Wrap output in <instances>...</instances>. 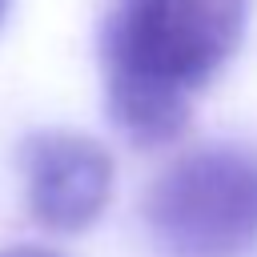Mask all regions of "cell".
Instances as JSON below:
<instances>
[{
	"label": "cell",
	"mask_w": 257,
	"mask_h": 257,
	"mask_svg": "<svg viewBox=\"0 0 257 257\" xmlns=\"http://www.w3.org/2000/svg\"><path fill=\"white\" fill-rule=\"evenodd\" d=\"M249 0H108L96 32L104 112L137 149L173 145L197 92L245 40Z\"/></svg>",
	"instance_id": "cell-1"
},
{
	"label": "cell",
	"mask_w": 257,
	"mask_h": 257,
	"mask_svg": "<svg viewBox=\"0 0 257 257\" xmlns=\"http://www.w3.org/2000/svg\"><path fill=\"white\" fill-rule=\"evenodd\" d=\"M0 257H56V253H48V249H36V245H12V249H4Z\"/></svg>",
	"instance_id": "cell-4"
},
{
	"label": "cell",
	"mask_w": 257,
	"mask_h": 257,
	"mask_svg": "<svg viewBox=\"0 0 257 257\" xmlns=\"http://www.w3.org/2000/svg\"><path fill=\"white\" fill-rule=\"evenodd\" d=\"M16 173L24 181L28 217L48 233L88 229L112 197V157L84 133L40 128L20 137Z\"/></svg>",
	"instance_id": "cell-3"
},
{
	"label": "cell",
	"mask_w": 257,
	"mask_h": 257,
	"mask_svg": "<svg viewBox=\"0 0 257 257\" xmlns=\"http://www.w3.org/2000/svg\"><path fill=\"white\" fill-rule=\"evenodd\" d=\"M141 221L161 257H257V145L181 153L149 181Z\"/></svg>",
	"instance_id": "cell-2"
},
{
	"label": "cell",
	"mask_w": 257,
	"mask_h": 257,
	"mask_svg": "<svg viewBox=\"0 0 257 257\" xmlns=\"http://www.w3.org/2000/svg\"><path fill=\"white\" fill-rule=\"evenodd\" d=\"M4 8H8V0H0V20H4Z\"/></svg>",
	"instance_id": "cell-5"
}]
</instances>
